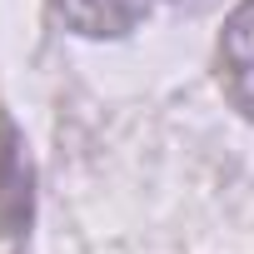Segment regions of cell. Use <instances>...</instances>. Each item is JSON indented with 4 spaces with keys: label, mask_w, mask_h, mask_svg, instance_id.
Instances as JSON below:
<instances>
[{
    "label": "cell",
    "mask_w": 254,
    "mask_h": 254,
    "mask_svg": "<svg viewBox=\"0 0 254 254\" xmlns=\"http://www.w3.org/2000/svg\"><path fill=\"white\" fill-rule=\"evenodd\" d=\"M219 85L254 120V0H239L219 30Z\"/></svg>",
    "instance_id": "cell-1"
},
{
    "label": "cell",
    "mask_w": 254,
    "mask_h": 254,
    "mask_svg": "<svg viewBox=\"0 0 254 254\" xmlns=\"http://www.w3.org/2000/svg\"><path fill=\"white\" fill-rule=\"evenodd\" d=\"M150 10V0H55V15L90 40H115L125 30H135Z\"/></svg>",
    "instance_id": "cell-2"
},
{
    "label": "cell",
    "mask_w": 254,
    "mask_h": 254,
    "mask_svg": "<svg viewBox=\"0 0 254 254\" xmlns=\"http://www.w3.org/2000/svg\"><path fill=\"white\" fill-rule=\"evenodd\" d=\"M175 5H190V10H204V5H214V0H175Z\"/></svg>",
    "instance_id": "cell-3"
}]
</instances>
